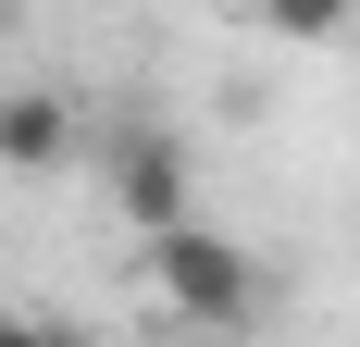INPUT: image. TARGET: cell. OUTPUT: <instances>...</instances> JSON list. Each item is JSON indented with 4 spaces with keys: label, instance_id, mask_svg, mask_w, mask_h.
I'll return each instance as SVG.
<instances>
[{
    "label": "cell",
    "instance_id": "6da1fadb",
    "mask_svg": "<svg viewBox=\"0 0 360 347\" xmlns=\"http://www.w3.org/2000/svg\"><path fill=\"white\" fill-rule=\"evenodd\" d=\"M149 298L199 335H249L274 310V273H261V248L212 236V223H174V236H149Z\"/></svg>",
    "mask_w": 360,
    "mask_h": 347
},
{
    "label": "cell",
    "instance_id": "7a4b0ae2",
    "mask_svg": "<svg viewBox=\"0 0 360 347\" xmlns=\"http://www.w3.org/2000/svg\"><path fill=\"white\" fill-rule=\"evenodd\" d=\"M112 211L137 223V248H149V236H174V223H199L186 149H174V137H124V149H112Z\"/></svg>",
    "mask_w": 360,
    "mask_h": 347
},
{
    "label": "cell",
    "instance_id": "3957f363",
    "mask_svg": "<svg viewBox=\"0 0 360 347\" xmlns=\"http://www.w3.org/2000/svg\"><path fill=\"white\" fill-rule=\"evenodd\" d=\"M75 149H87V124L63 87H0V174H63Z\"/></svg>",
    "mask_w": 360,
    "mask_h": 347
},
{
    "label": "cell",
    "instance_id": "277c9868",
    "mask_svg": "<svg viewBox=\"0 0 360 347\" xmlns=\"http://www.w3.org/2000/svg\"><path fill=\"white\" fill-rule=\"evenodd\" d=\"M261 25L298 37V50H323V37H348V25H360V0H261Z\"/></svg>",
    "mask_w": 360,
    "mask_h": 347
},
{
    "label": "cell",
    "instance_id": "5b68a950",
    "mask_svg": "<svg viewBox=\"0 0 360 347\" xmlns=\"http://www.w3.org/2000/svg\"><path fill=\"white\" fill-rule=\"evenodd\" d=\"M0 347H63V322H25V310H0Z\"/></svg>",
    "mask_w": 360,
    "mask_h": 347
},
{
    "label": "cell",
    "instance_id": "8992f818",
    "mask_svg": "<svg viewBox=\"0 0 360 347\" xmlns=\"http://www.w3.org/2000/svg\"><path fill=\"white\" fill-rule=\"evenodd\" d=\"M63 347H87V335H63Z\"/></svg>",
    "mask_w": 360,
    "mask_h": 347
}]
</instances>
